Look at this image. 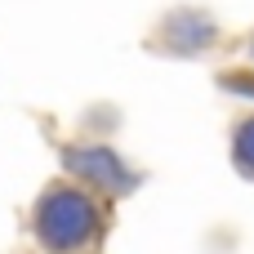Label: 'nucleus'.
I'll use <instances>...</instances> for the list:
<instances>
[{"mask_svg":"<svg viewBox=\"0 0 254 254\" xmlns=\"http://www.w3.org/2000/svg\"><path fill=\"white\" fill-rule=\"evenodd\" d=\"M94 228V214L80 196L71 192H58L40 205V237L54 246V250H67V246H80V237Z\"/></svg>","mask_w":254,"mask_h":254,"instance_id":"1","label":"nucleus"},{"mask_svg":"<svg viewBox=\"0 0 254 254\" xmlns=\"http://www.w3.org/2000/svg\"><path fill=\"white\" fill-rule=\"evenodd\" d=\"M237 156H241V165H250V170H254V125H246V129H241Z\"/></svg>","mask_w":254,"mask_h":254,"instance_id":"2","label":"nucleus"}]
</instances>
